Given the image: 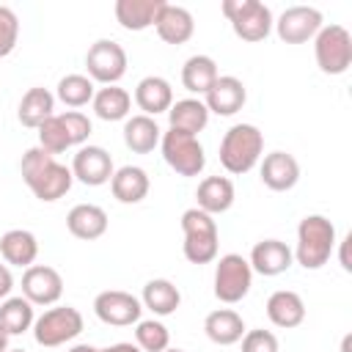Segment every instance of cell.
Segmentation results:
<instances>
[{
    "instance_id": "1",
    "label": "cell",
    "mask_w": 352,
    "mask_h": 352,
    "mask_svg": "<svg viewBox=\"0 0 352 352\" xmlns=\"http://www.w3.org/2000/svg\"><path fill=\"white\" fill-rule=\"evenodd\" d=\"M19 170H22V179L25 184L30 187V192L44 201V204H52L58 198H63L69 190H72V168L60 165L52 154H47L41 146H33L22 154V162H19Z\"/></svg>"
},
{
    "instance_id": "2",
    "label": "cell",
    "mask_w": 352,
    "mask_h": 352,
    "mask_svg": "<svg viewBox=\"0 0 352 352\" xmlns=\"http://www.w3.org/2000/svg\"><path fill=\"white\" fill-rule=\"evenodd\" d=\"M336 250V226L324 214H305L297 226L294 261L305 270H319L330 261Z\"/></svg>"
},
{
    "instance_id": "3",
    "label": "cell",
    "mask_w": 352,
    "mask_h": 352,
    "mask_svg": "<svg viewBox=\"0 0 352 352\" xmlns=\"http://www.w3.org/2000/svg\"><path fill=\"white\" fill-rule=\"evenodd\" d=\"M261 154L264 135L256 124H234L220 140V165L234 176L253 170L261 162Z\"/></svg>"
},
{
    "instance_id": "4",
    "label": "cell",
    "mask_w": 352,
    "mask_h": 352,
    "mask_svg": "<svg viewBox=\"0 0 352 352\" xmlns=\"http://www.w3.org/2000/svg\"><path fill=\"white\" fill-rule=\"evenodd\" d=\"M182 231H184V258L190 264H209L217 258V223L212 214L201 212L198 206L187 209L182 214Z\"/></svg>"
},
{
    "instance_id": "5",
    "label": "cell",
    "mask_w": 352,
    "mask_h": 352,
    "mask_svg": "<svg viewBox=\"0 0 352 352\" xmlns=\"http://www.w3.org/2000/svg\"><path fill=\"white\" fill-rule=\"evenodd\" d=\"M223 14L242 41H264L275 25L272 11L261 0H223Z\"/></svg>"
},
{
    "instance_id": "6",
    "label": "cell",
    "mask_w": 352,
    "mask_h": 352,
    "mask_svg": "<svg viewBox=\"0 0 352 352\" xmlns=\"http://www.w3.org/2000/svg\"><path fill=\"white\" fill-rule=\"evenodd\" d=\"M85 322L74 305H52L33 322V338L38 346H60L82 333Z\"/></svg>"
},
{
    "instance_id": "7",
    "label": "cell",
    "mask_w": 352,
    "mask_h": 352,
    "mask_svg": "<svg viewBox=\"0 0 352 352\" xmlns=\"http://www.w3.org/2000/svg\"><path fill=\"white\" fill-rule=\"evenodd\" d=\"M316 66L324 74H344L352 66V36L344 25H322L314 36Z\"/></svg>"
},
{
    "instance_id": "8",
    "label": "cell",
    "mask_w": 352,
    "mask_h": 352,
    "mask_svg": "<svg viewBox=\"0 0 352 352\" xmlns=\"http://www.w3.org/2000/svg\"><path fill=\"white\" fill-rule=\"evenodd\" d=\"M160 148L165 162L179 173V176H198L206 168V154L204 146L195 135L182 132V129H168L160 138Z\"/></svg>"
},
{
    "instance_id": "9",
    "label": "cell",
    "mask_w": 352,
    "mask_h": 352,
    "mask_svg": "<svg viewBox=\"0 0 352 352\" xmlns=\"http://www.w3.org/2000/svg\"><path fill=\"white\" fill-rule=\"evenodd\" d=\"M253 286V270L245 256L239 253H226L220 256L214 267V297L226 305H234L248 297Z\"/></svg>"
},
{
    "instance_id": "10",
    "label": "cell",
    "mask_w": 352,
    "mask_h": 352,
    "mask_svg": "<svg viewBox=\"0 0 352 352\" xmlns=\"http://www.w3.org/2000/svg\"><path fill=\"white\" fill-rule=\"evenodd\" d=\"M85 69L94 82L116 85L126 74V52L113 38H99L85 52Z\"/></svg>"
},
{
    "instance_id": "11",
    "label": "cell",
    "mask_w": 352,
    "mask_h": 352,
    "mask_svg": "<svg viewBox=\"0 0 352 352\" xmlns=\"http://www.w3.org/2000/svg\"><path fill=\"white\" fill-rule=\"evenodd\" d=\"M94 314L99 316V322L104 324H113V327H129V324H138L140 322V314H143V305L135 294L129 292H121V289H107V292H99L94 297Z\"/></svg>"
},
{
    "instance_id": "12",
    "label": "cell",
    "mask_w": 352,
    "mask_h": 352,
    "mask_svg": "<svg viewBox=\"0 0 352 352\" xmlns=\"http://www.w3.org/2000/svg\"><path fill=\"white\" fill-rule=\"evenodd\" d=\"M322 25L324 22H322V11L319 8H314V6H292L278 16L275 30H278V38L286 41V44H305L322 30Z\"/></svg>"
},
{
    "instance_id": "13",
    "label": "cell",
    "mask_w": 352,
    "mask_h": 352,
    "mask_svg": "<svg viewBox=\"0 0 352 352\" xmlns=\"http://www.w3.org/2000/svg\"><path fill=\"white\" fill-rule=\"evenodd\" d=\"M63 294V278L55 267L33 264L22 272V297L33 305H55Z\"/></svg>"
},
{
    "instance_id": "14",
    "label": "cell",
    "mask_w": 352,
    "mask_h": 352,
    "mask_svg": "<svg viewBox=\"0 0 352 352\" xmlns=\"http://www.w3.org/2000/svg\"><path fill=\"white\" fill-rule=\"evenodd\" d=\"M113 157L102 146H80L72 160V176L88 187H102L113 179Z\"/></svg>"
},
{
    "instance_id": "15",
    "label": "cell",
    "mask_w": 352,
    "mask_h": 352,
    "mask_svg": "<svg viewBox=\"0 0 352 352\" xmlns=\"http://www.w3.org/2000/svg\"><path fill=\"white\" fill-rule=\"evenodd\" d=\"M248 102V91H245V82L234 74H223L212 82V88L204 94V104L209 113L214 116H234L245 107Z\"/></svg>"
},
{
    "instance_id": "16",
    "label": "cell",
    "mask_w": 352,
    "mask_h": 352,
    "mask_svg": "<svg viewBox=\"0 0 352 352\" xmlns=\"http://www.w3.org/2000/svg\"><path fill=\"white\" fill-rule=\"evenodd\" d=\"M248 264L253 272H258L264 278H275V275H283L294 264V253L280 239H261L253 245Z\"/></svg>"
},
{
    "instance_id": "17",
    "label": "cell",
    "mask_w": 352,
    "mask_h": 352,
    "mask_svg": "<svg viewBox=\"0 0 352 352\" xmlns=\"http://www.w3.org/2000/svg\"><path fill=\"white\" fill-rule=\"evenodd\" d=\"M258 173L270 190L286 192L300 182V162L289 151H270V154H264Z\"/></svg>"
},
{
    "instance_id": "18",
    "label": "cell",
    "mask_w": 352,
    "mask_h": 352,
    "mask_svg": "<svg viewBox=\"0 0 352 352\" xmlns=\"http://www.w3.org/2000/svg\"><path fill=\"white\" fill-rule=\"evenodd\" d=\"M154 28H157V36H160L165 44H176V47H179V44H184V41L192 38V33H195V19H192V14H190L184 6L165 3L162 11L157 14Z\"/></svg>"
},
{
    "instance_id": "19",
    "label": "cell",
    "mask_w": 352,
    "mask_h": 352,
    "mask_svg": "<svg viewBox=\"0 0 352 352\" xmlns=\"http://www.w3.org/2000/svg\"><path fill=\"white\" fill-rule=\"evenodd\" d=\"M234 198H236V190H234V182L228 176H206L195 190L198 209L212 214V217L228 212L234 206Z\"/></svg>"
},
{
    "instance_id": "20",
    "label": "cell",
    "mask_w": 352,
    "mask_h": 352,
    "mask_svg": "<svg viewBox=\"0 0 352 352\" xmlns=\"http://www.w3.org/2000/svg\"><path fill=\"white\" fill-rule=\"evenodd\" d=\"M267 319L280 327V330H292V327H300L302 319H305V302L297 292L292 289H278L270 294L267 300Z\"/></svg>"
},
{
    "instance_id": "21",
    "label": "cell",
    "mask_w": 352,
    "mask_h": 352,
    "mask_svg": "<svg viewBox=\"0 0 352 352\" xmlns=\"http://www.w3.org/2000/svg\"><path fill=\"white\" fill-rule=\"evenodd\" d=\"M135 104L143 110V116H160V113H168L170 104H173V88L165 77L160 74H148L138 82L135 88Z\"/></svg>"
},
{
    "instance_id": "22",
    "label": "cell",
    "mask_w": 352,
    "mask_h": 352,
    "mask_svg": "<svg viewBox=\"0 0 352 352\" xmlns=\"http://www.w3.org/2000/svg\"><path fill=\"white\" fill-rule=\"evenodd\" d=\"M0 256L6 264H14V267H33L36 264V256H38V239L33 236V231L28 228H11L0 236Z\"/></svg>"
},
{
    "instance_id": "23",
    "label": "cell",
    "mask_w": 352,
    "mask_h": 352,
    "mask_svg": "<svg viewBox=\"0 0 352 352\" xmlns=\"http://www.w3.org/2000/svg\"><path fill=\"white\" fill-rule=\"evenodd\" d=\"M66 228L77 239H99L107 231V212L96 204H77L66 214Z\"/></svg>"
},
{
    "instance_id": "24",
    "label": "cell",
    "mask_w": 352,
    "mask_h": 352,
    "mask_svg": "<svg viewBox=\"0 0 352 352\" xmlns=\"http://www.w3.org/2000/svg\"><path fill=\"white\" fill-rule=\"evenodd\" d=\"M204 333L212 344L217 346H231L245 336V322L234 308H217L206 314L204 319Z\"/></svg>"
},
{
    "instance_id": "25",
    "label": "cell",
    "mask_w": 352,
    "mask_h": 352,
    "mask_svg": "<svg viewBox=\"0 0 352 352\" xmlns=\"http://www.w3.org/2000/svg\"><path fill=\"white\" fill-rule=\"evenodd\" d=\"M165 0H116V22L124 30H146L157 22Z\"/></svg>"
},
{
    "instance_id": "26",
    "label": "cell",
    "mask_w": 352,
    "mask_h": 352,
    "mask_svg": "<svg viewBox=\"0 0 352 352\" xmlns=\"http://www.w3.org/2000/svg\"><path fill=\"white\" fill-rule=\"evenodd\" d=\"M148 187H151L148 173L138 165H124L110 179V190L118 204H140L148 195Z\"/></svg>"
},
{
    "instance_id": "27",
    "label": "cell",
    "mask_w": 352,
    "mask_h": 352,
    "mask_svg": "<svg viewBox=\"0 0 352 352\" xmlns=\"http://www.w3.org/2000/svg\"><path fill=\"white\" fill-rule=\"evenodd\" d=\"M160 138H162V129L157 126V121L151 116H132L126 118L124 124V143L132 154H148L160 146Z\"/></svg>"
},
{
    "instance_id": "28",
    "label": "cell",
    "mask_w": 352,
    "mask_h": 352,
    "mask_svg": "<svg viewBox=\"0 0 352 352\" xmlns=\"http://www.w3.org/2000/svg\"><path fill=\"white\" fill-rule=\"evenodd\" d=\"M140 305L148 308L154 316H170L182 305V292L168 278H154L143 286Z\"/></svg>"
},
{
    "instance_id": "29",
    "label": "cell",
    "mask_w": 352,
    "mask_h": 352,
    "mask_svg": "<svg viewBox=\"0 0 352 352\" xmlns=\"http://www.w3.org/2000/svg\"><path fill=\"white\" fill-rule=\"evenodd\" d=\"M168 121H170V129H182V132H190L198 138V132L209 124V110L204 104V99H179L170 104L168 110Z\"/></svg>"
},
{
    "instance_id": "30",
    "label": "cell",
    "mask_w": 352,
    "mask_h": 352,
    "mask_svg": "<svg viewBox=\"0 0 352 352\" xmlns=\"http://www.w3.org/2000/svg\"><path fill=\"white\" fill-rule=\"evenodd\" d=\"M91 107H94L96 118H102V121H124V118H129L132 96L118 85H102L94 94Z\"/></svg>"
},
{
    "instance_id": "31",
    "label": "cell",
    "mask_w": 352,
    "mask_h": 352,
    "mask_svg": "<svg viewBox=\"0 0 352 352\" xmlns=\"http://www.w3.org/2000/svg\"><path fill=\"white\" fill-rule=\"evenodd\" d=\"M52 110H55V96H52L47 88L36 85V88H30V91L22 96L16 116H19V124H22V126L38 129L50 116H55Z\"/></svg>"
},
{
    "instance_id": "32",
    "label": "cell",
    "mask_w": 352,
    "mask_h": 352,
    "mask_svg": "<svg viewBox=\"0 0 352 352\" xmlns=\"http://www.w3.org/2000/svg\"><path fill=\"white\" fill-rule=\"evenodd\" d=\"M217 77H220L217 74V63L209 55H192L182 66V85L190 94H198V96H204Z\"/></svg>"
},
{
    "instance_id": "33",
    "label": "cell",
    "mask_w": 352,
    "mask_h": 352,
    "mask_svg": "<svg viewBox=\"0 0 352 352\" xmlns=\"http://www.w3.org/2000/svg\"><path fill=\"white\" fill-rule=\"evenodd\" d=\"M36 322L33 316V302H28L25 297H6L0 302V327L8 336H22L25 330H30Z\"/></svg>"
},
{
    "instance_id": "34",
    "label": "cell",
    "mask_w": 352,
    "mask_h": 352,
    "mask_svg": "<svg viewBox=\"0 0 352 352\" xmlns=\"http://www.w3.org/2000/svg\"><path fill=\"white\" fill-rule=\"evenodd\" d=\"M94 94H96L94 80L85 74H66L58 82V99L66 107H85L94 99Z\"/></svg>"
},
{
    "instance_id": "35",
    "label": "cell",
    "mask_w": 352,
    "mask_h": 352,
    "mask_svg": "<svg viewBox=\"0 0 352 352\" xmlns=\"http://www.w3.org/2000/svg\"><path fill=\"white\" fill-rule=\"evenodd\" d=\"M135 344L143 352H165L170 346V333L160 319H140L135 327Z\"/></svg>"
},
{
    "instance_id": "36",
    "label": "cell",
    "mask_w": 352,
    "mask_h": 352,
    "mask_svg": "<svg viewBox=\"0 0 352 352\" xmlns=\"http://www.w3.org/2000/svg\"><path fill=\"white\" fill-rule=\"evenodd\" d=\"M38 146L47 151V154H63L66 148H72V140H69V135H66V129H63V124H60V118L58 116H50L41 126H38Z\"/></svg>"
},
{
    "instance_id": "37",
    "label": "cell",
    "mask_w": 352,
    "mask_h": 352,
    "mask_svg": "<svg viewBox=\"0 0 352 352\" xmlns=\"http://www.w3.org/2000/svg\"><path fill=\"white\" fill-rule=\"evenodd\" d=\"M58 118H60V124H63V129H66L72 146H82V143L88 140V135H91L94 126H91V118H88L85 113H80V110H66V113H58Z\"/></svg>"
},
{
    "instance_id": "38",
    "label": "cell",
    "mask_w": 352,
    "mask_h": 352,
    "mask_svg": "<svg viewBox=\"0 0 352 352\" xmlns=\"http://www.w3.org/2000/svg\"><path fill=\"white\" fill-rule=\"evenodd\" d=\"M19 38V19L8 6H0V58L11 55Z\"/></svg>"
},
{
    "instance_id": "39",
    "label": "cell",
    "mask_w": 352,
    "mask_h": 352,
    "mask_svg": "<svg viewBox=\"0 0 352 352\" xmlns=\"http://www.w3.org/2000/svg\"><path fill=\"white\" fill-rule=\"evenodd\" d=\"M242 341V352H280V344H278V336L270 333V330H245V336L239 338Z\"/></svg>"
},
{
    "instance_id": "40",
    "label": "cell",
    "mask_w": 352,
    "mask_h": 352,
    "mask_svg": "<svg viewBox=\"0 0 352 352\" xmlns=\"http://www.w3.org/2000/svg\"><path fill=\"white\" fill-rule=\"evenodd\" d=\"M14 289V275L8 270V264H0V300H6Z\"/></svg>"
},
{
    "instance_id": "41",
    "label": "cell",
    "mask_w": 352,
    "mask_h": 352,
    "mask_svg": "<svg viewBox=\"0 0 352 352\" xmlns=\"http://www.w3.org/2000/svg\"><path fill=\"white\" fill-rule=\"evenodd\" d=\"M102 352H143L138 344H129V341H118V344H110V346H104Z\"/></svg>"
},
{
    "instance_id": "42",
    "label": "cell",
    "mask_w": 352,
    "mask_h": 352,
    "mask_svg": "<svg viewBox=\"0 0 352 352\" xmlns=\"http://www.w3.org/2000/svg\"><path fill=\"white\" fill-rule=\"evenodd\" d=\"M349 242H352V236H349V234H346V236L338 242V245H341V267H344L346 272L352 270V261H349V253H346V250H349Z\"/></svg>"
},
{
    "instance_id": "43",
    "label": "cell",
    "mask_w": 352,
    "mask_h": 352,
    "mask_svg": "<svg viewBox=\"0 0 352 352\" xmlns=\"http://www.w3.org/2000/svg\"><path fill=\"white\" fill-rule=\"evenodd\" d=\"M69 352H102V349H96V346H91V344H74Z\"/></svg>"
},
{
    "instance_id": "44",
    "label": "cell",
    "mask_w": 352,
    "mask_h": 352,
    "mask_svg": "<svg viewBox=\"0 0 352 352\" xmlns=\"http://www.w3.org/2000/svg\"><path fill=\"white\" fill-rule=\"evenodd\" d=\"M8 338H11V336H8V333L0 327V352H6V349H8Z\"/></svg>"
},
{
    "instance_id": "45",
    "label": "cell",
    "mask_w": 352,
    "mask_h": 352,
    "mask_svg": "<svg viewBox=\"0 0 352 352\" xmlns=\"http://www.w3.org/2000/svg\"><path fill=\"white\" fill-rule=\"evenodd\" d=\"M165 352H184V349H170V346H168V349H165Z\"/></svg>"
},
{
    "instance_id": "46",
    "label": "cell",
    "mask_w": 352,
    "mask_h": 352,
    "mask_svg": "<svg viewBox=\"0 0 352 352\" xmlns=\"http://www.w3.org/2000/svg\"><path fill=\"white\" fill-rule=\"evenodd\" d=\"M6 352H25V349H6Z\"/></svg>"
}]
</instances>
